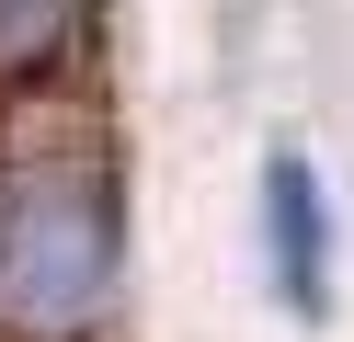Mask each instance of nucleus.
<instances>
[{"instance_id": "obj_1", "label": "nucleus", "mask_w": 354, "mask_h": 342, "mask_svg": "<svg viewBox=\"0 0 354 342\" xmlns=\"http://www.w3.org/2000/svg\"><path fill=\"white\" fill-rule=\"evenodd\" d=\"M115 296V194L92 171H12L0 182V308L24 331H92Z\"/></svg>"}, {"instance_id": "obj_2", "label": "nucleus", "mask_w": 354, "mask_h": 342, "mask_svg": "<svg viewBox=\"0 0 354 342\" xmlns=\"http://www.w3.org/2000/svg\"><path fill=\"white\" fill-rule=\"evenodd\" d=\"M263 263H274V296L297 319L331 308V205H320L308 149H274V160H263Z\"/></svg>"}, {"instance_id": "obj_3", "label": "nucleus", "mask_w": 354, "mask_h": 342, "mask_svg": "<svg viewBox=\"0 0 354 342\" xmlns=\"http://www.w3.org/2000/svg\"><path fill=\"white\" fill-rule=\"evenodd\" d=\"M80 23H92V0H0V80L57 68L80 46Z\"/></svg>"}]
</instances>
